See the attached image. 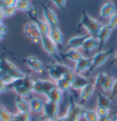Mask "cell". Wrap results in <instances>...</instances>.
<instances>
[{
	"instance_id": "4",
	"label": "cell",
	"mask_w": 117,
	"mask_h": 121,
	"mask_svg": "<svg viewBox=\"0 0 117 121\" xmlns=\"http://www.w3.org/2000/svg\"><path fill=\"white\" fill-rule=\"evenodd\" d=\"M40 43L42 45V48L48 54L54 58L58 63H61V56L60 55V52L58 50V47L56 44L50 38L49 36H41Z\"/></svg>"
},
{
	"instance_id": "9",
	"label": "cell",
	"mask_w": 117,
	"mask_h": 121,
	"mask_svg": "<svg viewBox=\"0 0 117 121\" xmlns=\"http://www.w3.org/2000/svg\"><path fill=\"white\" fill-rule=\"evenodd\" d=\"M24 33L27 37L34 44H38L41 40V34L34 22L28 21L24 26Z\"/></svg>"
},
{
	"instance_id": "11",
	"label": "cell",
	"mask_w": 117,
	"mask_h": 121,
	"mask_svg": "<svg viewBox=\"0 0 117 121\" xmlns=\"http://www.w3.org/2000/svg\"><path fill=\"white\" fill-rule=\"evenodd\" d=\"M22 78L14 79V81H13L12 83H10L9 85H7V89L8 90L12 89L19 97H28L32 92L30 90H28L27 87H25L24 86H23V80H22Z\"/></svg>"
},
{
	"instance_id": "22",
	"label": "cell",
	"mask_w": 117,
	"mask_h": 121,
	"mask_svg": "<svg viewBox=\"0 0 117 121\" xmlns=\"http://www.w3.org/2000/svg\"><path fill=\"white\" fill-rule=\"evenodd\" d=\"M91 81L87 78L86 77L82 76V75H78L76 74L74 80L71 84V88H73L74 90H81L85 86H87Z\"/></svg>"
},
{
	"instance_id": "39",
	"label": "cell",
	"mask_w": 117,
	"mask_h": 121,
	"mask_svg": "<svg viewBox=\"0 0 117 121\" xmlns=\"http://www.w3.org/2000/svg\"><path fill=\"white\" fill-rule=\"evenodd\" d=\"M17 0H2L3 6H15Z\"/></svg>"
},
{
	"instance_id": "41",
	"label": "cell",
	"mask_w": 117,
	"mask_h": 121,
	"mask_svg": "<svg viewBox=\"0 0 117 121\" xmlns=\"http://www.w3.org/2000/svg\"><path fill=\"white\" fill-rule=\"evenodd\" d=\"M7 86L6 84H4L1 80H0V94H2V93H4V92H6L7 91Z\"/></svg>"
},
{
	"instance_id": "17",
	"label": "cell",
	"mask_w": 117,
	"mask_h": 121,
	"mask_svg": "<svg viewBox=\"0 0 117 121\" xmlns=\"http://www.w3.org/2000/svg\"><path fill=\"white\" fill-rule=\"evenodd\" d=\"M15 103H16V108L18 109V112H19V113H28V114L31 113L29 100H27L26 97L18 96L16 97Z\"/></svg>"
},
{
	"instance_id": "6",
	"label": "cell",
	"mask_w": 117,
	"mask_h": 121,
	"mask_svg": "<svg viewBox=\"0 0 117 121\" xmlns=\"http://www.w3.org/2000/svg\"><path fill=\"white\" fill-rule=\"evenodd\" d=\"M70 70H71V68H70L65 64L55 63V64H52V65L48 67V75L51 78V80L56 82L59 79L62 78L63 76L68 72H70Z\"/></svg>"
},
{
	"instance_id": "27",
	"label": "cell",
	"mask_w": 117,
	"mask_h": 121,
	"mask_svg": "<svg viewBox=\"0 0 117 121\" xmlns=\"http://www.w3.org/2000/svg\"><path fill=\"white\" fill-rule=\"evenodd\" d=\"M15 6H16L17 10L26 11V12L29 11L31 8L33 7L30 0H17V3H16Z\"/></svg>"
},
{
	"instance_id": "16",
	"label": "cell",
	"mask_w": 117,
	"mask_h": 121,
	"mask_svg": "<svg viewBox=\"0 0 117 121\" xmlns=\"http://www.w3.org/2000/svg\"><path fill=\"white\" fill-rule=\"evenodd\" d=\"M94 82H90L87 86H85L81 90L80 94V101L81 103H86L87 101L93 97L94 89H95Z\"/></svg>"
},
{
	"instance_id": "24",
	"label": "cell",
	"mask_w": 117,
	"mask_h": 121,
	"mask_svg": "<svg viewBox=\"0 0 117 121\" xmlns=\"http://www.w3.org/2000/svg\"><path fill=\"white\" fill-rule=\"evenodd\" d=\"M62 57L76 63L78 60H80V58L83 57V55L81 54L80 50H78V49H69L67 52L61 55V58Z\"/></svg>"
},
{
	"instance_id": "49",
	"label": "cell",
	"mask_w": 117,
	"mask_h": 121,
	"mask_svg": "<svg viewBox=\"0 0 117 121\" xmlns=\"http://www.w3.org/2000/svg\"><path fill=\"white\" fill-rule=\"evenodd\" d=\"M2 108H3V107H1V106H0V111H1V109H2Z\"/></svg>"
},
{
	"instance_id": "33",
	"label": "cell",
	"mask_w": 117,
	"mask_h": 121,
	"mask_svg": "<svg viewBox=\"0 0 117 121\" xmlns=\"http://www.w3.org/2000/svg\"><path fill=\"white\" fill-rule=\"evenodd\" d=\"M17 11L18 10H17L16 6H3L2 10H1L4 17H10L14 16Z\"/></svg>"
},
{
	"instance_id": "13",
	"label": "cell",
	"mask_w": 117,
	"mask_h": 121,
	"mask_svg": "<svg viewBox=\"0 0 117 121\" xmlns=\"http://www.w3.org/2000/svg\"><path fill=\"white\" fill-rule=\"evenodd\" d=\"M43 16L49 27H59V19L55 12L48 6H43Z\"/></svg>"
},
{
	"instance_id": "36",
	"label": "cell",
	"mask_w": 117,
	"mask_h": 121,
	"mask_svg": "<svg viewBox=\"0 0 117 121\" xmlns=\"http://www.w3.org/2000/svg\"><path fill=\"white\" fill-rule=\"evenodd\" d=\"M109 26L112 27V29H114V28H117V12L114 13L111 17H110V20H109Z\"/></svg>"
},
{
	"instance_id": "32",
	"label": "cell",
	"mask_w": 117,
	"mask_h": 121,
	"mask_svg": "<svg viewBox=\"0 0 117 121\" xmlns=\"http://www.w3.org/2000/svg\"><path fill=\"white\" fill-rule=\"evenodd\" d=\"M32 118H31L30 114L28 113H16L14 114V117H13V120L12 121H31Z\"/></svg>"
},
{
	"instance_id": "3",
	"label": "cell",
	"mask_w": 117,
	"mask_h": 121,
	"mask_svg": "<svg viewBox=\"0 0 117 121\" xmlns=\"http://www.w3.org/2000/svg\"><path fill=\"white\" fill-rule=\"evenodd\" d=\"M112 55H113V48H112L96 53L92 57V64H91V67H90L89 70L87 72L91 73L94 70H96L98 67L103 66Z\"/></svg>"
},
{
	"instance_id": "51",
	"label": "cell",
	"mask_w": 117,
	"mask_h": 121,
	"mask_svg": "<svg viewBox=\"0 0 117 121\" xmlns=\"http://www.w3.org/2000/svg\"><path fill=\"white\" fill-rule=\"evenodd\" d=\"M105 1H106V2H107V1H109V0H105Z\"/></svg>"
},
{
	"instance_id": "2",
	"label": "cell",
	"mask_w": 117,
	"mask_h": 121,
	"mask_svg": "<svg viewBox=\"0 0 117 121\" xmlns=\"http://www.w3.org/2000/svg\"><path fill=\"white\" fill-rule=\"evenodd\" d=\"M56 83L50 79H35L33 83L32 92L38 95L47 96L54 87H56Z\"/></svg>"
},
{
	"instance_id": "34",
	"label": "cell",
	"mask_w": 117,
	"mask_h": 121,
	"mask_svg": "<svg viewBox=\"0 0 117 121\" xmlns=\"http://www.w3.org/2000/svg\"><path fill=\"white\" fill-rule=\"evenodd\" d=\"M108 76H109V75H108L106 72H101V73H99V74H97V76L95 77L94 81H93L94 84H95V86H101L102 84L103 83V81L106 79V78H107Z\"/></svg>"
},
{
	"instance_id": "23",
	"label": "cell",
	"mask_w": 117,
	"mask_h": 121,
	"mask_svg": "<svg viewBox=\"0 0 117 121\" xmlns=\"http://www.w3.org/2000/svg\"><path fill=\"white\" fill-rule=\"evenodd\" d=\"M97 48H99V42L97 38L91 36H88V38L84 41L82 47H81V48L83 49L85 52H88V53L93 51V49Z\"/></svg>"
},
{
	"instance_id": "35",
	"label": "cell",
	"mask_w": 117,
	"mask_h": 121,
	"mask_svg": "<svg viewBox=\"0 0 117 121\" xmlns=\"http://www.w3.org/2000/svg\"><path fill=\"white\" fill-rule=\"evenodd\" d=\"M54 5H55L60 10L64 11L65 10V6H66V0H50Z\"/></svg>"
},
{
	"instance_id": "40",
	"label": "cell",
	"mask_w": 117,
	"mask_h": 121,
	"mask_svg": "<svg viewBox=\"0 0 117 121\" xmlns=\"http://www.w3.org/2000/svg\"><path fill=\"white\" fill-rule=\"evenodd\" d=\"M98 121H112V117L111 114L107 116H103V117H99Z\"/></svg>"
},
{
	"instance_id": "14",
	"label": "cell",
	"mask_w": 117,
	"mask_h": 121,
	"mask_svg": "<svg viewBox=\"0 0 117 121\" xmlns=\"http://www.w3.org/2000/svg\"><path fill=\"white\" fill-rule=\"evenodd\" d=\"M112 31V27L108 24L103 25L101 27L98 35L96 36V38H97V40H98L99 42V48H103L105 46V43H106V41L109 39V37L111 36Z\"/></svg>"
},
{
	"instance_id": "10",
	"label": "cell",
	"mask_w": 117,
	"mask_h": 121,
	"mask_svg": "<svg viewBox=\"0 0 117 121\" xmlns=\"http://www.w3.org/2000/svg\"><path fill=\"white\" fill-rule=\"evenodd\" d=\"M28 17L31 19L30 21L35 23V25L37 26V27L38 28L39 32H40L41 36H48L50 27H49V26L45 20H41V19H39L37 17L35 8L32 7L29 11H28Z\"/></svg>"
},
{
	"instance_id": "8",
	"label": "cell",
	"mask_w": 117,
	"mask_h": 121,
	"mask_svg": "<svg viewBox=\"0 0 117 121\" xmlns=\"http://www.w3.org/2000/svg\"><path fill=\"white\" fill-rule=\"evenodd\" d=\"M0 69L4 72L9 74L14 78H22L26 76V74L23 73L19 67H17L11 61H9L6 58H1L0 59Z\"/></svg>"
},
{
	"instance_id": "48",
	"label": "cell",
	"mask_w": 117,
	"mask_h": 121,
	"mask_svg": "<svg viewBox=\"0 0 117 121\" xmlns=\"http://www.w3.org/2000/svg\"><path fill=\"white\" fill-rule=\"evenodd\" d=\"M114 62L117 64V56H114Z\"/></svg>"
},
{
	"instance_id": "30",
	"label": "cell",
	"mask_w": 117,
	"mask_h": 121,
	"mask_svg": "<svg viewBox=\"0 0 117 121\" xmlns=\"http://www.w3.org/2000/svg\"><path fill=\"white\" fill-rule=\"evenodd\" d=\"M83 118L86 121H98L99 117L96 113V110L85 108L84 114H83Z\"/></svg>"
},
{
	"instance_id": "15",
	"label": "cell",
	"mask_w": 117,
	"mask_h": 121,
	"mask_svg": "<svg viewBox=\"0 0 117 121\" xmlns=\"http://www.w3.org/2000/svg\"><path fill=\"white\" fill-rule=\"evenodd\" d=\"M91 64H92V57L83 56L82 58H80V60H78L75 63V67L73 69L74 73L78 75H81L82 72L89 70Z\"/></svg>"
},
{
	"instance_id": "25",
	"label": "cell",
	"mask_w": 117,
	"mask_h": 121,
	"mask_svg": "<svg viewBox=\"0 0 117 121\" xmlns=\"http://www.w3.org/2000/svg\"><path fill=\"white\" fill-rule=\"evenodd\" d=\"M62 94H63V92L56 86L46 96V97H47V100H49L51 102H54V103L60 105V103L62 100Z\"/></svg>"
},
{
	"instance_id": "37",
	"label": "cell",
	"mask_w": 117,
	"mask_h": 121,
	"mask_svg": "<svg viewBox=\"0 0 117 121\" xmlns=\"http://www.w3.org/2000/svg\"><path fill=\"white\" fill-rule=\"evenodd\" d=\"M96 113L98 117H103V116L110 115V109L104 108H96Z\"/></svg>"
},
{
	"instance_id": "18",
	"label": "cell",
	"mask_w": 117,
	"mask_h": 121,
	"mask_svg": "<svg viewBox=\"0 0 117 121\" xmlns=\"http://www.w3.org/2000/svg\"><path fill=\"white\" fill-rule=\"evenodd\" d=\"M90 35H84V36H77L71 37L68 41L67 47L69 49H79L81 48L84 41L88 38Z\"/></svg>"
},
{
	"instance_id": "1",
	"label": "cell",
	"mask_w": 117,
	"mask_h": 121,
	"mask_svg": "<svg viewBox=\"0 0 117 121\" xmlns=\"http://www.w3.org/2000/svg\"><path fill=\"white\" fill-rule=\"evenodd\" d=\"M80 26L85 28L89 35L93 37H96L98 35L99 31L103 25L101 24L96 19L90 17L85 10H83L81 13V18H80Z\"/></svg>"
},
{
	"instance_id": "44",
	"label": "cell",
	"mask_w": 117,
	"mask_h": 121,
	"mask_svg": "<svg viewBox=\"0 0 117 121\" xmlns=\"http://www.w3.org/2000/svg\"><path fill=\"white\" fill-rule=\"evenodd\" d=\"M4 16H3V14L2 12H0V23H2V21H3V19H4Z\"/></svg>"
},
{
	"instance_id": "50",
	"label": "cell",
	"mask_w": 117,
	"mask_h": 121,
	"mask_svg": "<svg viewBox=\"0 0 117 121\" xmlns=\"http://www.w3.org/2000/svg\"><path fill=\"white\" fill-rule=\"evenodd\" d=\"M114 56H117V52L115 53V55H114Z\"/></svg>"
},
{
	"instance_id": "42",
	"label": "cell",
	"mask_w": 117,
	"mask_h": 121,
	"mask_svg": "<svg viewBox=\"0 0 117 121\" xmlns=\"http://www.w3.org/2000/svg\"><path fill=\"white\" fill-rule=\"evenodd\" d=\"M55 121H70V118H69L67 116L64 115L62 116V117H59Z\"/></svg>"
},
{
	"instance_id": "7",
	"label": "cell",
	"mask_w": 117,
	"mask_h": 121,
	"mask_svg": "<svg viewBox=\"0 0 117 121\" xmlns=\"http://www.w3.org/2000/svg\"><path fill=\"white\" fill-rule=\"evenodd\" d=\"M60 107L59 104L47 100L44 102L43 110H42V119L49 121H55L59 116Z\"/></svg>"
},
{
	"instance_id": "47",
	"label": "cell",
	"mask_w": 117,
	"mask_h": 121,
	"mask_svg": "<svg viewBox=\"0 0 117 121\" xmlns=\"http://www.w3.org/2000/svg\"><path fill=\"white\" fill-rule=\"evenodd\" d=\"M2 8H3V4H2V0H0V12H1Z\"/></svg>"
},
{
	"instance_id": "43",
	"label": "cell",
	"mask_w": 117,
	"mask_h": 121,
	"mask_svg": "<svg viewBox=\"0 0 117 121\" xmlns=\"http://www.w3.org/2000/svg\"><path fill=\"white\" fill-rule=\"evenodd\" d=\"M6 31H7V28H6V26L3 24V23H0V33H4V34H6Z\"/></svg>"
},
{
	"instance_id": "21",
	"label": "cell",
	"mask_w": 117,
	"mask_h": 121,
	"mask_svg": "<svg viewBox=\"0 0 117 121\" xmlns=\"http://www.w3.org/2000/svg\"><path fill=\"white\" fill-rule=\"evenodd\" d=\"M112 106V100L103 92H98L97 94V108H104L111 109Z\"/></svg>"
},
{
	"instance_id": "31",
	"label": "cell",
	"mask_w": 117,
	"mask_h": 121,
	"mask_svg": "<svg viewBox=\"0 0 117 121\" xmlns=\"http://www.w3.org/2000/svg\"><path fill=\"white\" fill-rule=\"evenodd\" d=\"M14 114L9 112L5 108H2L0 111V121H12Z\"/></svg>"
},
{
	"instance_id": "29",
	"label": "cell",
	"mask_w": 117,
	"mask_h": 121,
	"mask_svg": "<svg viewBox=\"0 0 117 121\" xmlns=\"http://www.w3.org/2000/svg\"><path fill=\"white\" fill-rule=\"evenodd\" d=\"M114 80H115V78H114L113 77H112V76L109 75V76L106 78V79L103 81V83L102 84V86H101L100 87L103 89V91L104 93H110L112 90V88Z\"/></svg>"
},
{
	"instance_id": "19",
	"label": "cell",
	"mask_w": 117,
	"mask_h": 121,
	"mask_svg": "<svg viewBox=\"0 0 117 121\" xmlns=\"http://www.w3.org/2000/svg\"><path fill=\"white\" fill-rule=\"evenodd\" d=\"M49 38L56 44L57 47H61L63 42V35L60 27H50L49 32Z\"/></svg>"
},
{
	"instance_id": "26",
	"label": "cell",
	"mask_w": 117,
	"mask_h": 121,
	"mask_svg": "<svg viewBox=\"0 0 117 121\" xmlns=\"http://www.w3.org/2000/svg\"><path fill=\"white\" fill-rule=\"evenodd\" d=\"M31 112L33 113H40L42 112L44 107V102L39 97H32L29 100Z\"/></svg>"
},
{
	"instance_id": "5",
	"label": "cell",
	"mask_w": 117,
	"mask_h": 121,
	"mask_svg": "<svg viewBox=\"0 0 117 121\" xmlns=\"http://www.w3.org/2000/svg\"><path fill=\"white\" fill-rule=\"evenodd\" d=\"M84 111H85L84 107L76 103L72 97H70V104H69L67 113H66V116L70 118V120L80 121V118L83 117Z\"/></svg>"
},
{
	"instance_id": "38",
	"label": "cell",
	"mask_w": 117,
	"mask_h": 121,
	"mask_svg": "<svg viewBox=\"0 0 117 121\" xmlns=\"http://www.w3.org/2000/svg\"><path fill=\"white\" fill-rule=\"evenodd\" d=\"M110 94H111L110 97H111L112 100L117 97V78H115V80H114V83H113V86H112V88Z\"/></svg>"
},
{
	"instance_id": "46",
	"label": "cell",
	"mask_w": 117,
	"mask_h": 121,
	"mask_svg": "<svg viewBox=\"0 0 117 121\" xmlns=\"http://www.w3.org/2000/svg\"><path fill=\"white\" fill-rule=\"evenodd\" d=\"M33 121H49V120H45V119H42V118H41V119H38V118H34V119H33Z\"/></svg>"
},
{
	"instance_id": "20",
	"label": "cell",
	"mask_w": 117,
	"mask_h": 121,
	"mask_svg": "<svg viewBox=\"0 0 117 121\" xmlns=\"http://www.w3.org/2000/svg\"><path fill=\"white\" fill-rule=\"evenodd\" d=\"M115 12V6L111 1H107L103 5L100 10V17L103 18L111 17Z\"/></svg>"
},
{
	"instance_id": "45",
	"label": "cell",
	"mask_w": 117,
	"mask_h": 121,
	"mask_svg": "<svg viewBox=\"0 0 117 121\" xmlns=\"http://www.w3.org/2000/svg\"><path fill=\"white\" fill-rule=\"evenodd\" d=\"M6 36V34H4V33H0V40H2L4 37Z\"/></svg>"
},
{
	"instance_id": "28",
	"label": "cell",
	"mask_w": 117,
	"mask_h": 121,
	"mask_svg": "<svg viewBox=\"0 0 117 121\" xmlns=\"http://www.w3.org/2000/svg\"><path fill=\"white\" fill-rule=\"evenodd\" d=\"M55 83H56L57 87H58L60 90H61L63 93H64V92H68V91H70V88H71V83H70L69 80L65 79L64 78L59 79L58 81H56Z\"/></svg>"
},
{
	"instance_id": "12",
	"label": "cell",
	"mask_w": 117,
	"mask_h": 121,
	"mask_svg": "<svg viewBox=\"0 0 117 121\" xmlns=\"http://www.w3.org/2000/svg\"><path fill=\"white\" fill-rule=\"evenodd\" d=\"M24 62L27 64V66L34 72L43 74L44 71H45V67H44L43 63L39 60L37 56H28L24 60Z\"/></svg>"
}]
</instances>
